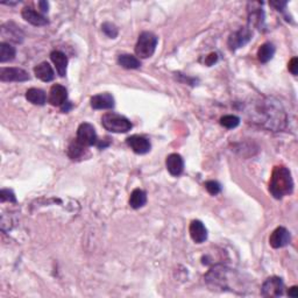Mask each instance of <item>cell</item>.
<instances>
[{
    "instance_id": "27",
    "label": "cell",
    "mask_w": 298,
    "mask_h": 298,
    "mask_svg": "<svg viewBox=\"0 0 298 298\" xmlns=\"http://www.w3.org/2000/svg\"><path fill=\"white\" fill-rule=\"evenodd\" d=\"M205 188L207 191H209V193H211V195H213V196L218 195V193L221 191L220 184L216 181H207L205 183Z\"/></svg>"
},
{
    "instance_id": "9",
    "label": "cell",
    "mask_w": 298,
    "mask_h": 298,
    "mask_svg": "<svg viewBox=\"0 0 298 298\" xmlns=\"http://www.w3.org/2000/svg\"><path fill=\"white\" fill-rule=\"evenodd\" d=\"M48 102L53 106H63L68 102V91L63 85L55 84L51 86L49 91Z\"/></svg>"
},
{
    "instance_id": "7",
    "label": "cell",
    "mask_w": 298,
    "mask_h": 298,
    "mask_svg": "<svg viewBox=\"0 0 298 298\" xmlns=\"http://www.w3.org/2000/svg\"><path fill=\"white\" fill-rule=\"evenodd\" d=\"M291 240L290 232L286 227H277L269 237V244L273 248H282L289 245Z\"/></svg>"
},
{
    "instance_id": "2",
    "label": "cell",
    "mask_w": 298,
    "mask_h": 298,
    "mask_svg": "<svg viewBox=\"0 0 298 298\" xmlns=\"http://www.w3.org/2000/svg\"><path fill=\"white\" fill-rule=\"evenodd\" d=\"M102 125L106 131L112 133H127L133 125L126 117L117 113H106L102 118Z\"/></svg>"
},
{
    "instance_id": "20",
    "label": "cell",
    "mask_w": 298,
    "mask_h": 298,
    "mask_svg": "<svg viewBox=\"0 0 298 298\" xmlns=\"http://www.w3.org/2000/svg\"><path fill=\"white\" fill-rule=\"evenodd\" d=\"M146 203H147V195H146V192L144 191V190H141V189L133 190V192L131 193V197H130L131 207L138 210V209H140V207L145 206Z\"/></svg>"
},
{
    "instance_id": "11",
    "label": "cell",
    "mask_w": 298,
    "mask_h": 298,
    "mask_svg": "<svg viewBox=\"0 0 298 298\" xmlns=\"http://www.w3.org/2000/svg\"><path fill=\"white\" fill-rule=\"evenodd\" d=\"M190 237L196 244H203L207 239V230L200 220L191 221L189 227Z\"/></svg>"
},
{
    "instance_id": "31",
    "label": "cell",
    "mask_w": 298,
    "mask_h": 298,
    "mask_svg": "<svg viewBox=\"0 0 298 298\" xmlns=\"http://www.w3.org/2000/svg\"><path fill=\"white\" fill-rule=\"evenodd\" d=\"M288 295H289L290 297H294V298L298 297V288L297 287L290 288L289 291H288Z\"/></svg>"
},
{
    "instance_id": "18",
    "label": "cell",
    "mask_w": 298,
    "mask_h": 298,
    "mask_svg": "<svg viewBox=\"0 0 298 298\" xmlns=\"http://www.w3.org/2000/svg\"><path fill=\"white\" fill-rule=\"evenodd\" d=\"M26 99L28 100L29 103L34 104V105L42 106V105H44V104H46L47 96H46V92H44L43 90L32 88V89L27 90Z\"/></svg>"
},
{
    "instance_id": "21",
    "label": "cell",
    "mask_w": 298,
    "mask_h": 298,
    "mask_svg": "<svg viewBox=\"0 0 298 298\" xmlns=\"http://www.w3.org/2000/svg\"><path fill=\"white\" fill-rule=\"evenodd\" d=\"M118 63L125 69H139L141 67V62L138 57L131 54H123L118 57Z\"/></svg>"
},
{
    "instance_id": "30",
    "label": "cell",
    "mask_w": 298,
    "mask_h": 298,
    "mask_svg": "<svg viewBox=\"0 0 298 298\" xmlns=\"http://www.w3.org/2000/svg\"><path fill=\"white\" fill-rule=\"evenodd\" d=\"M287 4H288L287 1H272V2H270V5L274 6V7L277 9V11H280V9L282 11V8L286 7Z\"/></svg>"
},
{
    "instance_id": "4",
    "label": "cell",
    "mask_w": 298,
    "mask_h": 298,
    "mask_svg": "<svg viewBox=\"0 0 298 298\" xmlns=\"http://www.w3.org/2000/svg\"><path fill=\"white\" fill-rule=\"evenodd\" d=\"M284 283L282 279L273 276L265 281L261 288V295L263 297H280L283 295Z\"/></svg>"
},
{
    "instance_id": "6",
    "label": "cell",
    "mask_w": 298,
    "mask_h": 298,
    "mask_svg": "<svg viewBox=\"0 0 298 298\" xmlns=\"http://www.w3.org/2000/svg\"><path fill=\"white\" fill-rule=\"evenodd\" d=\"M77 140L86 147L97 144V133L95 127L89 123H83L79 125L77 130Z\"/></svg>"
},
{
    "instance_id": "17",
    "label": "cell",
    "mask_w": 298,
    "mask_h": 298,
    "mask_svg": "<svg viewBox=\"0 0 298 298\" xmlns=\"http://www.w3.org/2000/svg\"><path fill=\"white\" fill-rule=\"evenodd\" d=\"M34 74H35L36 78H39L42 82H50L55 77L53 68L48 62H42V63L37 64L34 68Z\"/></svg>"
},
{
    "instance_id": "25",
    "label": "cell",
    "mask_w": 298,
    "mask_h": 298,
    "mask_svg": "<svg viewBox=\"0 0 298 298\" xmlns=\"http://www.w3.org/2000/svg\"><path fill=\"white\" fill-rule=\"evenodd\" d=\"M102 30L104 32L105 35H107L111 39H116L118 36V28L116 25H113V23L111 22H105L102 25Z\"/></svg>"
},
{
    "instance_id": "1",
    "label": "cell",
    "mask_w": 298,
    "mask_h": 298,
    "mask_svg": "<svg viewBox=\"0 0 298 298\" xmlns=\"http://www.w3.org/2000/svg\"><path fill=\"white\" fill-rule=\"evenodd\" d=\"M269 191L276 199L283 198L294 191V179L289 169L284 165H277L274 168L270 177Z\"/></svg>"
},
{
    "instance_id": "26",
    "label": "cell",
    "mask_w": 298,
    "mask_h": 298,
    "mask_svg": "<svg viewBox=\"0 0 298 298\" xmlns=\"http://www.w3.org/2000/svg\"><path fill=\"white\" fill-rule=\"evenodd\" d=\"M0 200H1V203H5V202L16 203L14 192L9 189H2L1 191H0Z\"/></svg>"
},
{
    "instance_id": "29",
    "label": "cell",
    "mask_w": 298,
    "mask_h": 298,
    "mask_svg": "<svg viewBox=\"0 0 298 298\" xmlns=\"http://www.w3.org/2000/svg\"><path fill=\"white\" fill-rule=\"evenodd\" d=\"M217 60H218L217 54L212 53V54H210L209 56L206 57V60H205V64H206V65H209V67H211V65H213L214 63H216Z\"/></svg>"
},
{
    "instance_id": "23",
    "label": "cell",
    "mask_w": 298,
    "mask_h": 298,
    "mask_svg": "<svg viewBox=\"0 0 298 298\" xmlns=\"http://www.w3.org/2000/svg\"><path fill=\"white\" fill-rule=\"evenodd\" d=\"M15 54V48L11 46V44L6 42L0 43V62L1 63H6V62L14 60Z\"/></svg>"
},
{
    "instance_id": "10",
    "label": "cell",
    "mask_w": 298,
    "mask_h": 298,
    "mask_svg": "<svg viewBox=\"0 0 298 298\" xmlns=\"http://www.w3.org/2000/svg\"><path fill=\"white\" fill-rule=\"evenodd\" d=\"M1 36L4 39H8L9 41L15 43L22 42L23 33L18 26H15L13 22H7L1 27Z\"/></svg>"
},
{
    "instance_id": "28",
    "label": "cell",
    "mask_w": 298,
    "mask_h": 298,
    "mask_svg": "<svg viewBox=\"0 0 298 298\" xmlns=\"http://www.w3.org/2000/svg\"><path fill=\"white\" fill-rule=\"evenodd\" d=\"M288 69H289V71L294 76H297V74H298V60H297V57L291 58L289 64H288Z\"/></svg>"
},
{
    "instance_id": "13",
    "label": "cell",
    "mask_w": 298,
    "mask_h": 298,
    "mask_svg": "<svg viewBox=\"0 0 298 298\" xmlns=\"http://www.w3.org/2000/svg\"><path fill=\"white\" fill-rule=\"evenodd\" d=\"M251 32L247 28L240 29L238 32H235L234 34H232L230 40H228V46L232 50L238 49V48L244 47L246 43L251 40Z\"/></svg>"
},
{
    "instance_id": "33",
    "label": "cell",
    "mask_w": 298,
    "mask_h": 298,
    "mask_svg": "<svg viewBox=\"0 0 298 298\" xmlns=\"http://www.w3.org/2000/svg\"><path fill=\"white\" fill-rule=\"evenodd\" d=\"M71 107H72V106H71V104H70V103H69V102H67V103H65V104H64V105H63V106H62V111H63V112H68V111H69V110H70V109H71Z\"/></svg>"
},
{
    "instance_id": "15",
    "label": "cell",
    "mask_w": 298,
    "mask_h": 298,
    "mask_svg": "<svg viewBox=\"0 0 298 298\" xmlns=\"http://www.w3.org/2000/svg\"><path fill=\"white\" fill-rule=\"evenodd\" d=\"M22 18L29 22L33 26H46L48 23V20L46 16L41 14V13L34 11L32 7H25L21 12Z\"/></svg>"
},
{
    "instance_id": "5",
    "label": "cell",
    "mask_w": 298,
    "mask_h": 298,
    "mask_svg": "<svg viewBox=\"0 0 298 298\" xmlns=\"http://www.w3.org/2000/svg\"><path fill=\"white\" fill-rule=\"evenodd\" d=\"M1 82H26L29 81L28 72L20 68H1L0 69Z\"/></svg>"
},
{
    "instance_id": "16",
    "label": "cell",
    "mask_w": 298,
    "mask_h": 298,
    "mask_svg": "<svg viewBox=\"0 0 298 298\" xmlns=\"http://www.w3.org/2000/svg\"><path fill=\"white\" fill-rule=\"evenodd\" d=\"M50 58L53 61V63L56 68L57 74L61 77H64L67 75V68H68V57L64 53H62L60 50H55L50 54Z\"/></svg>"
},
{
    "instance_id": "14",
    "label": "cell",
    "mask_w": 298,
    "mask_h": 298,
    "mask_svg": "<svg viewBox=\"0 0 298 298\" xmlns=\"http://www.w3.org/2000/svg\"><path fill=\"white\" fill-rule=\"evenodd\" d=\"M165 165H167L168 171L170 172V175L177 177L184 170V161H183L182 156L179 154H170L167 157L165 161Z\"/></svg>"
},
{
    "instance_id": "19",
    "label": "cell",
    "mask_w": 298,
    "mask_h": 298,
    "mask_svg": "<svg viewBox=\"0 0 298 298\" xmlns=\"http://www.w3.org/2000/svg\"><path fill=\"white\" fill-rule=\"evenodd\" d=\"M275 51H276L275 46H274L273 43H270V42L263 43L258 50L259 61L261 62V63H267V62H269L274 57Z\"/></svg>"
},
{
    "instance_id": "24",
    "label": "cell",
    "mask_w": 298,
    "mask_h": 298,
    "mask_svg": "<svg viewBox=\"0 0 298 298\" xmlns=\"http://www.w3.org/2000/svg\"><path fill=\"white\" fill-rule=\"evenodd\" d=\"M239 124H240V118L233 114H227L220 118V125L227 130H233L239 126Z\"/></svg>"
},
{
    "instance_id": "12",
    "label": "cell",
    "mask_w": 298,
    "mask_h": 298,
    "mask_svg": "<svg viewBox=\"0 0 298 298\" xmlns=\"http://www.w3.org/2000/svg\"><path fill=\"white\" fill-rule=\"evenodd\" d=\"M91 106L95 110H110L114 107V98L110 93H100L91 98Z\"/></svg>"
},
{
    "instance_id": "8",
    "label": "cell",
    "mask_w": 298,
    "mask_h": 298,
    "mask_svg": "<svg viewBox=\"0 0 298 298\" xmlns=\"http://www.w3.org/2000/svg\"><path fill=\"white\" fill-rule=\"evenodd\" d=\"M127 145L130 146L134 153L140 155L147 154L151 148V145L148 139L141 137V135H132V137L127 139Z\"/></svg>"
},
{
    "instance_id": "22",
    "label": "cell",
    "mask_w": 298,
    "mask_h": 298,
    "mask_svg": "<svg viewBox=\"0 0 298 298\" xmlns=\"http://www.w3.org/2000/svg\"><path fill=\"white\" fill-rule=\"evenodd\" d=\"M86 146L81 144L77 139L71 142L68 147V156L71 158V160H78L81 158L85 153Z\"/></svg>"
},
{
    "instance_id": "3",
    "label": "cell",
    "mask_w": 298,
    "mask_h": 298,
    "mask_svg": "<svg viewBox=\"0 0 298 298\" xmlns=\"http://www.w3.org/2000/svg\"><path fill=\"white\" fill-rule=\"evenodd\" d=\"M157 36L150 32H144L139 36L135 54L139 58H149L155 53L157 46Z\"/></svg>"
},
{
    "instance_id": "32",
    "label": "cell",
    "mask_w": 298,
    "mask_h": 298,
    "mask_svg": "<svg viewBox=\"0 0 298 298\" xmlns=\"http://www.w3.org/2000/svg\"><path fill=\"white\" fill-rule=\"evenodd\" d=\"M39 6H40V9L42 11L43 13L48 12V8H49V4H48L47 1H40L39 2Z\"/></svg>"
}]
</instances>
